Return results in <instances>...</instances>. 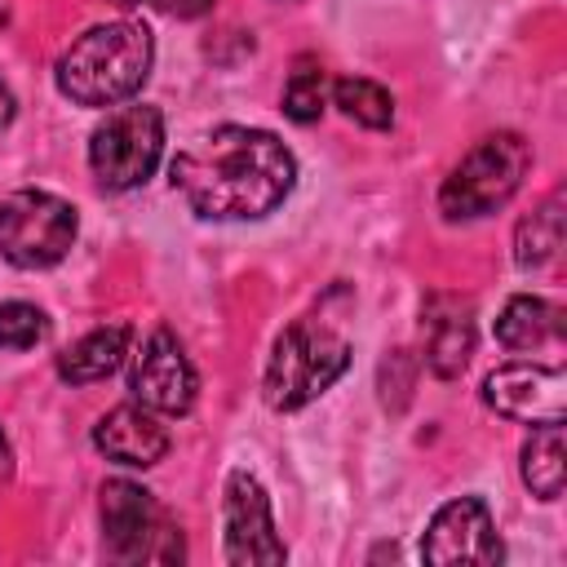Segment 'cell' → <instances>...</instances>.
<instances>
[{"instance_id": "obj_1", "label": "cell", "mask_w": 567, "mask_h": 567, "mask_svg": "<svg viewBox=\"0 0 567 567\" xmlns=\"http://www.w3.org/2000/svg\"><path fill=\"white\" fill-rule=\"evenodd\" d=\"M168 173L199 217L248 221L284 204V195L297 182V159L266 128L221 124L190 142Z\"/></svg>"}, {"instance_id": "obj_2", "label": "cell", "mask_w": 567, "mask_h": 567, "mask_svg": "<svg viewBox=\"0 0 567 567\" xmlns=\"http://www.w3.org/2000/svg\"><path fill=\"white\" fill-rule=\"evenodd\" d=\"M155 40L142 22L120 18L89 27L58 58V89L80 106H115L133 97L151 75Z\"/></svg>"}, {"instance_id": "obj_3", "label": "cell", "mask_w": 567, "mask_h": 567, "mask_svg": "<svg viewBox=\"0 0 567 567\" xmlns=\"http://www.w3.org/2000/svg\"><path fill=\"white\" fill-rule=\"evenodd\" d=\"M350 363V346L319 319H297L279 332L270 363H266V403L279 412L306 408L319 399Z\"/></svg>"}, {"instance_id": "obj_4", "label": "cell", "mask_w": 567, "mask_h": 567, "mask_svg": "<svg viewBox=\"0 0 567 567\" xmlns=\"http://www.w3.org/2000/svg\"><path fill=\"white\" fill-rule=\"evenodd\" d=\"M532 151L518 133H487L483 142H474L465 151V159L443 177L439 186V208L452 221H470V217H487L496 213L527 177Z\"/></svg>"}, {"instance_id": "obj_5", "label": "cell", "mask_w": 567, "mask_h": 567, "mask_svg": "<svg viewBox=\"0 0 567 567\" xmlns=\"http://www.w3.org/2000/svg\"><path fill=\"white\" fill-rule=\"evenodd\" d=\"M75 208L49 190H13L0 199V257L18 270L58 266L75 244Z\"/></svg>"}, {"instance_id": "obj_6", "label": "cell", "mask_w": 567, "mask_h": 567, "mask_svg": "<svg viewBox=\"0 0 567 567\" xmlns=\"http://www.w3.org/2000/svg\"><path fill=\"white\" fill-rule=\"evenodd\" d=\"M164 155V115L146 102L111 111L89 137V168L106 190L142 186Z\"/></svg>"}, {"instance_id": "obj_7", "label": "cell", "mask_w": 567, "mask_h": 567, "mask_svg": "<svg viewBox=\"0 0 567 567\" xmlns=\"http://www.w3.org/2000/svg\"><path fill=\"white\" fill-rule=\"evenodd\" d=\"M102 532L115 563H177L186 554L155 496L128 478L102 483Z\"/></svg>"}, {"instance_id": "obj_8", "label": "cell", "mask_w": 567, "mask_h": 567, "mask_svg": "<svg viewBox=\"0 0 567 567\" xmlns=\"http://www.w3.org/2000/svg\"><path fill=\"white\" fill-rule=\"evenodd\" d=\"M128 390L142 408L151 412H164V416H182L190 412L195 403V390H199V377H195V363L186 359L182 341L168 332V328H155L142 350L133 354V368H128Z\"/></svg>"}, {"instance_id": "obj_9", "label": "cell", "mask_w": 567, "mask_h": 567, "mask_svg": "<svg viewBox=\"0 0 567 567\" xmlns=\"http://www.w3.org/2000/svg\"><path fill=\"white\" fill-rule=\"evenodd\" d=\"M483 403L523 425H554L567 412V377L563 368L505 363L483 377Z\"/></svg>"}, {"instance_id": "obj_10", "label": "cell", "mask_w": 567, "mask_h": 567, "mask_svg": "<svg viewBox=\"0 0 567 567\" xmlns=\"http://www.w3.org/2000/svg\"><path fill=\"white\" fill-rule=\"evenodd\" d=\"M221 527H226V563H235V567H244V563H284L288 558L284 540L275 536L266 487L244 470H235L226 478Z\"/></svg>"}, {"instance_id": "obj_11", "label": "cell", "mask_w": 567, "mask_h": 567, "mask_svg": "<svg viewBox=\"0 0 567 567\" xmlns=\"http://www.w3.org/2000/svg\"><path fill=\"white\" fill-rule=\"evenodd\" d=\"M421 558L425 563H478V567L501 563V540H496L487 505L478 496L447 501L421 536Z\"/></svg>"}, {"instance_id": "obj_12", "label": "cell", "mask_w": 567, "mask_h": 567, "mask_svg": "<svg viewBox=\"0 0 567 567\" xmlns=\"http://www.w3.org/2000/svg\"><path fill=\"white\" fill-rule=\"evenodd\" d=\"M93 447H97L106 461H115V465L146 470V465H155V461L168 452V430L151 416V408L120 403V408H111V412L93 425Z\"/></svg>"}, {"instance_id": "obj_13", "label": "cell", "mask_w": 567, "mask_h": 567, "mask_svg": "<svg viewBox=\"0 0 567 567\" xmlns=\"http://www.w3.org/2000/svg\"><path fill=\"white\" fill-rule=\"evenodd\" d=\"M421 332H425V368L443 381L461 377L470 354H474V310H470V301L443 297V292L430 297Z\"/></svg>"}, {"instance_id": "obj_14", "label": "cell", "mask_w": 567, "mask_h": 567, "mask_svg": "<svg viewBox=\"0 0 567 567\" xmlns=\"http://www.w3.org/2000/svg\"><path fill=\"white\" fill-rule=\"evenodd\" d=\"M496 341L505 350H558L563 346V310L545 297H509L496 315Z\"/></svg>"}, {"instance_id": "obj_15", "label": "cell", "mask_w": 567, "mask_h": 567, "mask_svg": "<svg viewBox=\"0 0 567 567\" xmlns=\"http://www.w3.org/2000/svg\"><path fill=\"white\" fill-rule=\"evenodd\" d=\"M128 354V328L124 323H102L93 332H84L75 346H66L58 354V377L71 385H93L102 377H111Z\"/></svg>"}, {"instance_id": "obj_16", "label": "cell", "mask_w": 567, "mask_h": 567, "mask_svg": "<svg viewBox=\"0 0 567 567\" xmlns=\"http://www.w3.org/2000/svg\"><path fill=\"white\" fill-rule=\"evenodd\" d=\"M523 483L540 501H558L567 483V447H563V421L536 425L523 443Z\"/></svg>"}, {"instance_id": "obj_17", "label": "cell", "mask_w": 567, "mask_h": 567, "mask_svg": "<svg viewBox=\"0 0 567 567\" xmlns=\"http://www.w3.org/2000/svg\"><path fill=\"white\" fill-rule=\"evenodd\" d=\"M563 248V190H554L540 208H532L514 230V261L523 270H540Z\"/></svg>"}, {"instance_id": "obj_18", "label": "cell", "mask_w": 567, "mask_h": 567, "mask_svg": "<svg viewBox=\"0 0 567 567\" xmlns=\"http://www.w3.org/2000/svg\"><path fill=\"white\" fill-rule=\"evenodd\" d=\"M332 102L363 128H390L394 120V97L390 89H381L377 80H363V75H346L332 84Z\"/></svg>"}, {"instance_id": "obj_19", "label": "cell", "mask_w": 567, "mask_h": 567, "mask_svg": "<svg viewBox=\"0 0 567 567\" xmlns=\"http://www.w3.org/2000/svg\"><path fill=\"white\" fill-rule=\"evenodd\" d=\"M323 102H328V71L315 58H301L284 84V115L297 124H310L323 115Z\"/></svg>"}, {"instance_id": "obj_20", "label": "cell", "mask_w": 567, "mask_h": 567, "mask_svg": "<svg viewBox=\"0 0 567 567\" xmlns=\"http://www.w3.org/2000/svg\"><path fill=\"white\" fill-rule=\"evenodd\" d=\"M49 337V319L31 301H4L0 306V346L4 350H31Z\"/></svg>"}, {"instance_id": "obj_21", "label": "cell", "mask_w": 567, "mask_h": 567, "mask_svg": "<svg viewBox=\"0 0 567 567\" xmlns=\"http://www.w3.org/2000/svg\"><path fill=\"white\" fill-rule=\"evenodd\" d=\"M128 4H151V9H159L168 18H204L217 0H128Z\"/></svg>"}, {"instance_id": "obj_22", "label": "cell", "mask_w": 567, "mask_h": 567, "mask_svg": "<svg viewBox=\"0 0 567 567\" xmlns=\"http://www.w3.org/2000/svg\"><path fill=\"white\" fill-rule=\"evenodd\" d=\"M13 474V452H9V439L0 434V483Z\"/></svg>"}, {"instance_id": "obj_23", "label": "cell", "mask_w": 567, "mask_h": 567, "mask_svg": "<svg viewBox=\"0 0 567 567\" xmlns=\"http://www.w3.org/2000/svg\"><path fill=\"white\" fill-rule=\"evenodd\" d=\"M9 120H13V97H9V89L0 84V128H4Z\"/></svg>"}]
</instances>
